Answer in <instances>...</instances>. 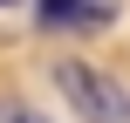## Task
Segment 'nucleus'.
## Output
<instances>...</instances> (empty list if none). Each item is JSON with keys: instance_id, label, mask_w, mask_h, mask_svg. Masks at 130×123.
I'll return each instance as SVG.
<instances>
[{"instance_id": "f257e3e1", "label": "nucleus", "mask_w": 130, "mask_h": 123, "mask_svg": "<svg viewBox=\"0 0 130 123\" xmlns=\"http://www.w3.org/2000/svg\"><path fill=\"white\" fill-rule=\"evenodd\" d=\"M55 89L69 96V110L82 123H130V89L110 75V68H96V62H55Z\"/></svg>"}, {"instance_id": "f03ea898", "label": "nucleus", "mask_w": 130, "mask_h": 123, "mask_svg": "<svg viewBox=\"0 0 130 123\" xmlns=\"http://www.w3.org/2000/svg\"><path fill=\"white\" fill-rule=\"evenodd\" d=\"M34 14H41V27H69V34H82V27H110V0H34Z\"/></svg>"}, {"instance_id": "7ed1b4c3", "label": "nucleus", "mask_w": 130, "mask_h": 123, "mask_svg": "<svg viewBox=\"0 0 130 123\" xmlns=\"http://www.w3.org/2000/svg\"><path fill=\"white\" fill-rule=\"evenodd\" d=\"M0 123H55V116H41V110H27V103H0Z\"/></svg>"}, {"instance_id": "20e7f679", "label": "nucleus", "mask_w": 130, "mask_h": 123, "mask_svg": "<svg viewBox=\"0 0 130 123\" xmlns=\"http://www.w3.org/2000/svg\"><path fill=\"white\" fill-rule=\"evenodd\" d=\"M0 7H14V0H0Z\"/></svg>"}]
</instances>
